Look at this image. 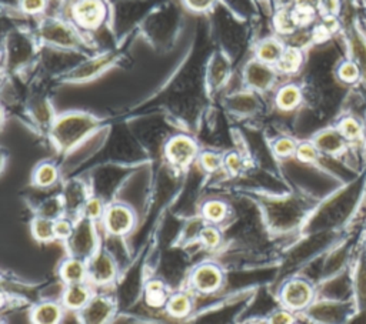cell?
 <instances>
[{
    "mask_svg": "<svg viewBox=\"0 0 366 324\" xmlns=\"http://www.w3.org/2000/svg\"><path fill=\"white\" fill-rule=\"evenodd\" d=\"M225 272L218 263L203 261L189 275V289L199 296H212L225 286Z\"/></svg>",
    "mask_w": 366,
    "mask_h": 324,
    "instance_id": "3",
    "label": "cell"
},
{
    "mask_svg": "<svg viewBox=\"0 0 366 324\" xmlns=\"http://www.w3.org/2000/svg\"><path fill=\"white\" fill-rule=\"evenodd\" d=\"M42 39L55 47L73 49L79 44L78 33L68 25L59 20H47L40 27Z\"/></svg>",
    "mask_w": 366,
    "mask_h": 324,
    "instance_id": "10",
    "label": "cell"
},
{
    "mask_svg": "<svg viewBox=\"0 0 366 324\" xmlns=\"http://www.w3.org/2000/svg\"><path fill=\"white\" fill-rule=\"evenodd\" d=\"M243 157L238 151H228L224 154V169L232 175L236 176L243 170Z\"/></svg>",
    "mask_w": 366,
    "mask_h": 324,
    "instance_id": "31",
    "label": "cell"
},
{
    "mask_svg": "<svg viewBox=\"0 0 366 324\" xmlns=\"http://www.w3.org/2000/svg\"><path fill=\"white\" fill-rule=\"evenodd\" d=\"M322 4V0H296V9L313 13Z\"/></svg>",
    "mask_w": 366,
    "mask_h": 324,
    "instance_id": "38",
    "label": "cell"
},
{
    "mask_svg": "<svg viewBox=\"0 0 366 324\" xmlns=\"http://www.w3.org/2000/svg\"><path fill=\"white\" fill-rule=\"evenodd\" d=\"M46 0H20V9L26 15H39L46 9Z\"/></svg>",
    "mask_w": 366,
    "mask_h": 324,
    "instance_id": "35",
    "label": "cell"
},
{
    "mask_svg": "<svg viewBox=\"0 0 366 324\" xmlns=\"http://www.w3.org/2000/svg\"><path fill=\"white\" fill-rule=\"evenodd\" d=\"M302 62H303V55H302L300 49L291 46V47H285L282 56L275 68L281 73L291 75V73H295L299 70V68L302 66Z\"/></svg>",
    "mask_w": 366,
    "mask_h": 324,
    "instance_id": "24",
    "label": "cell"
},
{
    "mask_svg": "<svg viewBox=\"0 0 366 324\" xmlns=\"http://www.w3.org/2000/svg\"><path fill=\"white\" fill-rule=\"evenodd\" d=\"M30 232L36 242L39 243H51L56 240L55 235V220L44 218V216H35L30 223Z\"/></svg>",
    "mask_w": 366,
    "mask_h": 324,
    "instance_id": "21",
    "label": "cell"
},
{
    "mask_svg": "<svg viewBox=\"0 0 366 324\" xmlns=\"http://www.w3.org/2000/svg\"><path fill=\"white\" fill-rule=\"evenodd\" d=\"M119 276V266L115 256L100 247L92 257L87 258V282L94 289L111 287Z\"/></svg>",
    "mask_w": 366,
    "mask_h": 324,
    "instance_id": "2",
    "label": "cell"
},
{
    "mask_svg": "<svg viewBox=\"0 0 366 324\" xmlns=\"http://www.w3.org/2000/svg\"><path fill=\"white\" fill-rule=\"evenodd\" d=\"M197 242L207 251L218 250L224 242L222 230L216 225L203 223V226L197 232Z\"/></svg>",
    "mask_w": 366,
    "mask_h": 324,
    "instance_id": "23",
    "label": "cell"
},
{
    "mask_svg": "<svg viewBox=\"0 0 366 324\" xmlns=\"http://www.w3.org/2000/svg\"><path fill=\"white\" fill-rule=\"evenodd\" d=\"M93 286L89 282L65 285V289L61 296V303L63 304L68 313L78 314L87 306L90 299L93 297Z\"/></svg>",
    "mask_w": 366,
    "mask_h": 324,
    "instance_id": "11",
    "label": "cell"
},
{
    "mask_svg": "<svg viewBox=\"0 0 366 324\" xmlns=\"http://www.w3.org/2000/svg\"><path fill=\"white\" fill-rule=\"evenodd\" d=\"M313 143L317 144V147L319 149L321 153L334 156V154H339L345 149L346 139L339 132V129H327V130L319 132L315 136Z\"/></svg>",
    "mask_w": 366,
    "mask_h": 324,
    "instance_id": "17",
    "label": "cell"
},
{
    "mask_svg": "<svg viewBox=\"0 0 366 324\" xmlns=\"http://www.w3.org/2000/svg\"><path fill=\"white\" fill-rule=\"evenodd\" d=\"M102 247L100 239L96 230V223L78 216L76 225L72 236L66 242V249L71 256H76L80 258L92 257Z\"/></svg>",
    "mask_w": 366,
    "mask_h": 324,
    "instance_id": "5",
    "label": "cell"
},
{
    "mask_svg": "<svg viewBox=\"0 0 366 324\" xmlns=\"http://www.w3.org/2000/svg\"><path fill=\"white\" fill-rule=\"evenodd\" d=\"M165 158L168 163L176 169H188L200 154L197 142L188 135H175L165 144Z\"/></svg>",
    "mask_w": 366,
    "mask_h": 324,
    "instance_id": "7",
    "label": "cell"
},
{
    "mask_svg": "<svg viewBox=\"0 0 366 324\" xmlns=\"http://www.w3.org/2000/svg\"><path fill=\"white\" fill-rule=\"evenodd\" d=\"M216 0H185V5L193 12H206L215 5Z\"/></svg>",
    "mask_w": 366,
    "mask_h": 324,
    "instance_id": "37",
    "label": "cell"
},
{
    "mask_svg": "<svg viewBox=\"0 0 366 324\" xmlns=\"http://www.w3.org/2000/svg\"><path fill=\"white\" fill-rule=\"evenodd\" d=\"M61 180V170L54 161H40L32 172V185L36 189L47 190L55 187Z\"/></svg>",
    "mask_w": 366,
    "mask_h": 324,
    "instance_id": "15",
    "label": "cell"
},
{
    "mask_svg": "<svg viewBox=\"0 0 366 324\" xmlns=\"http://www.w3.org/2000/svg\"><path fill=\"white\" fill-rule=\"evenodd\" d=\"M111 63V58H100L97 61H93L90 63H86L85 66H82L80 70V75L76 76V77H85V79H89L92 77L94 73L100 72L102 69H104L106 66H109Z\"/></svg>",
    "mask_w": 366,
    "mask_h": 324,
    "instance_id": "33",
    "label": "cell"
},
{
    "mask_svg": "<svg viewBox=\"0 0 366 324\" xmlns=\"http://www.w3.org/2000/svg\"><path fill=\"white\" fill-rule=\"evenodd\" d=\"M339 132L343 135V137L346 140H356L360 137L362 133V127L359 125L358 120H355L353 118H346L343 119L339 126H338Z\"/></svg>",
    "mask_w": 366,
    "mask_h": 324,
    "instance_id": "32",
    "label": "cell"
},
{
    "mask_svg": "<svg viewBox=\"0 0 366 324\" xmlns=\"http://www.w3.org/2000/svg\"><path fill=\"white\" fill-rule=\"evenodd\" d=\"M76 219H69V216H61L59 219L55 220V235L56 240L59 242H68L75 230Z\"/></svg>",
    "mask_w": 366,
    "mask_h": 324,
    "instance_id": "29",
    "label": "cell"
},
{
    "mask_svg": "<svg viewBox=\"0 0 366 324\" xmlns=\"http://www.w3.org/2000/svg\"><path fill=\"white\" fill-rule=\"evenodd\" d=\"M66 310L61 301L46 300L32 307L30 321L36 324H58L63 321Z\"/></svg>",
    "mask_w": 366,
    "mask_h": 324,
    "instance_id": "14",
    "label": "cell"
},
{
    "mask_svg": "<svg viewBox=\"0 0 366 324\" xmlns=\"http://www.w3.org/2000/svg\"><path fill=\"white\" fill-rule=\"evenodd\" d=\"M285 50V46L282 44L281 40L275 39V37H269L265 39L264 42H260L256 47V59L264 62L267 65L271 66H276V63L279 62L282 53Z\"/></svg>",
    "mask_w": 366,
    "mask_h": 324,
    "instance_id": "20",
    "label": "cell"
},
{
    "mask_svg": "<svg viewBox=\"0 0 366 324\" xmlns=\"http://www.w3.org/2000/svg\"><path fill=\"white\" fill-rule=\"evenodd\" d=\"M171 296V292L166 286V283L161 279H150L145 285V299L146 304L158 309V307H165L168 299Z\"/></svg>",
    "mask_w": 366,
    "mask_h": 324,
    "instance_id": "19",
    "label": "cell"
},
{
    "mask_svg": "<svg viewBox=\"0 0 366 324\" xmlns=\"http://www.w3.org/2000/svg\"><path fill=\"white\" fill-rule=\"evenodd\" d=\"M276 79V70L274 66L267 65L260 61L250 62L245 69L246 85L256 92H267L272 87Z\"/></svg>",
    "mask_w": 366,
    "mask_h": 324,
    "instance_id": "12",
    "label": "cell"
},
{
    "mask_svg": "<svg viewBox=\"0 0 366 324\" xmlns=\"http://www.w3.org/2000/svg\"><path fill=\"white\" fill-rule=\"evenodd\" d=\"M106 206L108 204L104 203L100 197L89 196V199L85 201V204L82 207L80 216H83V218L92 220L94 223H99L103 219L104 211H106Z\"/></svg>",
    "mask_w": 366,
    "mask_h": 324,
    "instance_id": "25",
    "label": "cell"
},
{
    "mask_svg": "<svg viewBox=\"0 0 366 324\" xmlns=\"http://www.w3.org/2000/svg\"><path fill=\"white\" fill-rule=\"evenodd\" d=\"M99 127L100 122L94 116L72 112L56 116L49 129V137L58 151L69 153L78 149Z\"/></svg>",
    "mask_w": 366,
    "mask_h": 324,
    "instance_id": "1",
    "label": "cell"
},
{
    "mask_svg": "<svg viewBox=\"0 0 366 324\" xmlns=\"http://www.w3.org/2000/svg\"><path fill=\"white\" fill-rule=\"evenodd\" d=\"M358 76H359V70H358V68H356L353 63H350V62L343 63V65L341 66V69H339V77H341L342 80H345V82H355V80L358 79Z\"/></svg>",
    "mask_w": 366,
    "mask_h": 324,
    "instance_id": "36",
    "label": "cell"
},
{
    "mask_svg": "<svg viewBox=\"0 0 366 324\" xmlns=\"http://www.w3.org/2000/svg\"><path fill=\"white\" fill-rule=\"evenodd\" d=\"M116 301L112 296L94 293L87 306L79 313V321L86 324L109 323L115 317Z\"/></svg>",
    "mask_w": 366,
    "mask_h": 324,
    "instance_id": "8",
    "label": "cell"
},
{
    "mask_svg": "<svg viewBox=\"0 0 366 324\" xmlns=\"http://www.w3.org/2000/svg\"><path fill=\"white\" fill-rule=\"evenodd\" d=\"M58 273L63 285L87 282V260L69 254L62 260Z\"/></svg>",
    "mask_w": 366,
    "mask_h": 324,
    "instance_id": "13",
    "label": "cell"
},
{
    "mask_svg": "<svg viewBox=\"0 0 366 324\" xmlns=\"http://www.w3.org/2000/svg\"><path fill=\"white\" fill-rule=\"evenodd\" d=\"M72 15L82 29L94 30L106 19V6L102 0H79L72 9Z\"/></svg>",
    "mask_w": 366,
    "mask_h": 324,
    "instance_id": "9",
    "label": "cell"
},
{
    "mask_svg": "<svg viewBox=\"0 0 366 324\" xmlns=\"http://www.w3.org/2000/svg\"><path fill=\"white\" fill-rule=\"evenodd\" d=\"M278 299L282 307L293 313H302L312 306L315 299V289L307 280L293 278L282 285Z\"/></svg>",
    "mask_w": 366,
    "mask_h": 324,
    "instance_id": "6",
    "label": "cell"
},
{
    "mask_svg": "<svg viewBox=\"0 0 366 324\" xmlns=\"http://www.w3.org/2000/svg\"><path fill=\"white\" fill-rule=\"evenodd\" d=\"M229 216V206L224 200L211 199L200 206V219L203 223L221 226Z\"/></svg>",
    "mask_w": 366,
    "mask_h": 324,
    "instance_id": "18",
    "label": "cell"
},
{
    "mask_svg": "<svg viewBox=\"0 0 366 324\" xmlns=\"http://www.w3.org/2000/svg\"><path fill=\"white\" fill-rule=\"evenodd\" d=\"M164 309L168 313V316L172 318H188L195 309L192 292L189 293V292L179 290L171 293Z\"/></svg>",
    "mask_w": 366,
    "mask_h": 324,
    "instance_id": "16",
    "label": "cell"
},
{
    "mask_svg": "<svg viewBox=\"0 0 366 324\" xmlns=\"http://www.w3.org/2000/svg\"><path fill=\"white\" fill-rule=\"evenodd\" d=\"M197 163L203 172L216 173L221 169H224V154H219L212 150L200 151L197 157Z\"/></svg>",
    "mask_w": 366,
    "mask_h": 324,
    "instance_id": "26",
    "label": "cell"
},
{
    "mask_svg": "<svg viewBox=\"0 0 366 324\" xmlns=\"http://www.w3.org/2000/svg\"><path fill=\"white\" fill-rule=\"evenodd\" d=\"M100 223L103 225V230L108 236L122 239L135 230L138 216L129 204L112 201L106 206V211H104Z\"/></svg>",
    "mask_w": 366,
    "mask_h": 324,
    "instance_id": "4",
    "label": "cell"
},
{
    "mask_svg": "<svg viewBox=\"0 0 366 324\" xmlns=\"http://www.w3.org/2000/svg\"><path fill=\"white\" fill-rule=\"evenodd\" d=\"M275 27L278 32L283 33V35H291L299 25L296 22V18L293 15V12H286L282 11L275 16Z\"/></svg>",
    "mask_w": 366,
    "mask_h": 324,
    "instance_id": "30",
    "label": "cell"
},
{
    "mask_svg": "<svg viewBox=\"0 0 366 324\" xmlns=\"http://www.w3.org/2000/svg\"><path fill=\"white\" fill-rule=\"evenodd\" d=\"M319 149L317 147V144L313 142H302L298 143V149H296V157L302 163H315L319 158Z\"/></svg>",
    "mask_w": 366,
    "mask_h": 324,
    "instance_id": "28",
    "label": "cell"
},
{
    "mask_svg": "<svg viewBox=\"0 0 366 324\" xmlns=\"http://www.w3.org/2000/svg\"><path fill=\"white\" fill-rule=\"evenodd\" d=\"M272 153L275 157L278 158H289L292 156L296 154V149H298V143L286 136H281L278 139H275L271 144Z\"/></svg>",
    "mask_w": 366,
    "mask_h": 324,
    "instance_id": "27",
    "label": "cell"
},
{
    "mask_svg": "<svg viewBox=\"0 0 366 324\" xmlns=\"http://www.w3.org/2000/svg\"><path fill=\"white\" fill-rule=\"evenodd\" d=\"M302 101V92L296 85L282 86L275 96V104L282 112L295 111Z\"/></svg>",
    "mask_w": 366,
    "mask_h": 324,
    "instance_id": "22",
    "label": "cell"
},
{
    "mask_svg": "<svg viewBox=\"0 0 366 324\" xmlns=\"http://www.w3.org/2000/svg\"><path fill=\"white\" fill-rule=\"evenodd\" d=\"M296 313L285 309V307H281L278 310H275L269 317H268V323H272V324H291V323H295L296 320Z\"/></svg>",
    "mask_w": 366,
    "mask_h": 324,
    "instance_id": "34",
    "label": "cell"
}]
</instances>
